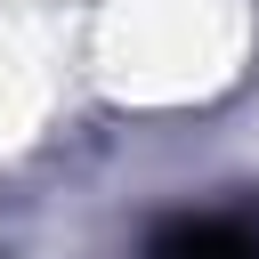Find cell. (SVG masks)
Listing matches in <instances>:
<instances>
[{"label":"cell","mask_w":259,"mask_h":259,"mask_svg":"<svg viewBox=\"0 0 259 259\" xmlns=\"http://www.w3.org/2000/svg\"><path fill=\"white\" fill-rule=\"evenodd\" d=\"M162 259H259V219H243V210L186 219V227L162 243Z\"/></svg>","instance_id":"6da1fadb"}]
</instances>
